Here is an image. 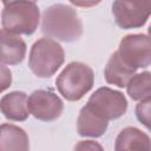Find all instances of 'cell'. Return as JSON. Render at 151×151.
Masks as SVG:
<instances>
[{
	"label": "cell",
	"mask_w": 151,
	"mask_h": 151,
	"mask_svg": "<svg viewBox=\"0 0 151 151\" xmlns=\"http://www.w3.org/2000/svg\"><path fill=\"white\" fill-rule=\"evenodd\" d=\"M41 32L50 39L72 42L81 37L83 22L74 8L65 4H54L42 13Z\"/></svg>",
	"instance_id": "1"
},
{
	"label": "cell",
	"mask_w": 151,
	"mask_h": 151,
	"mask_svg": "<svg viewBox=\"0 0 151 151\" xmlns=\"http://www.w3.org/2000/svg\"><path fill=\"white\" fill-rule=\"evenodd\" d=\"M1 24L14 34H33L39 25L40 11L34 1H4Z\"/></svg>",
	"instance_id": "2"
},
{
	"label": "cell",
	"mask_w": 151,
	"mask_h": 151,
	"mask_svg": "<svg viewBox=\"0 0 151 151\" xmlns=\"http://www.w3.org/2000/svg\"><path fill=\"white\" fill-rule=\"evenodd\" d=\"M94 84V74L92 68L80 61L67 64L55 79L59 93L68 101L80 100L91 91Z\"/></svg>",
	"instance_id": "3"
},
{
	"label": "cell",
	"mask_w": 151,
	"mask_h": 151,
	"mask_svg": "<svg viewBox=\"0 0 151 151\" xmlns=\"http://www.w3.org/2000/svg\"><path fill=\"white\" fill-rule=\"evenodd\" d=\"M64 61V48L53 39L40 38L31 47L28 67L38 78L52 77L60 68Z\"/></svg>",
	"instance_id": "4"
},
{
	"label": "cell",
	"mask_w": 151,
	"mask_h": 151,
	"mask_svg": "<svg viewBox=\"0 0 151 151\" xmlns=\"http://www.w3.org/2000/svg\"><path fill=\"white\" fill-rule=\"evenodd\" d=\"M86 105L106 122L120 118L127 110V100L123 92L107 86L97 88L88 98Z\"/></svg>",
	"instance_id": "5"
},
{
	"label": "cell",
	"mask_w": 151,
	"mask_h": 151,
	"mask_svg": "<svg viewBox=\"0 0 151 151\" xmlns=\"http://www.w3.org/2000/svg\"><path fill=\"white\" fill-rule=\"evenodd\" d=\"M117 52L132 68H146L151 63L150 37L144 33L127 34L120 40Z\"/></svg>",
	"instance_id": "6"
},
{
	"label": "cell",
	"mask_w": 151,
	"mask_h": 151,
	"mask_svg": "<svg viewBox=\"0 0 151 151\" xmlns=\"http://www.w3.org/2000/svg\"><path fill=\"white\" fill-rule=\"evenodd\" d=\"M151 13V1H122L112 4V14L116 24L123 29L144 26Z\"/></svg>",
	"instance_id": "7"
},
{
	"label": "cell",
	"mask_w": 151,
	"mask_h": 151,
	"mask_svg": "<svg viewBox=\"0 0 151 151\" xmlns=\"http://www.w3.org/2000/svg\"><path fill=\"white\" fill-rule=\"evenodd\" d=\"M28 112L41 122H53L58 119L64 110L63 100L52 90H35L27 100Z\"/></svg>",
	"instance_id": "8"
},
{
	"label": "cell",
	"mask_w": 151,
	"mask_h": 151,
	"mask_svg": "<svg viewBox=\"0 0 151 151\" xmlns=\"http://www.w3.org/2000/svg\"><path fill=\"white\" fill-rule=\"evenodd\" d=\"M27 52V46L24 39L0 28V63L6 65H19L24 61Z\"/></svg>",
	"instance_id": "9"
},
{
	"label": "cell",
	"mask_w": 151,
	"mask_h": 151,
	"mask_svg": "<svg viewBox=\"0 0 151 151\" xmlns=\"http://www.w3.org/2000/svg\"><path fill=\"white\" fill-rule=\"evenodd\" d=\"M28 97L22 91H13L0 99V112L5 118L13 122H25L28 116Z\"/></svg>",
	"instance_id": "10"
},
{
	"label": "cell",
	"mask_w": 151,
	"mask_h": 151,
	"mask_svg": "<svg viewBox=\"0 0 151 151\" xmlns=\"http://www.w3.org/2000/svg\"><path fill=\"white\" fill-rule=\"evenodd\" d=\"M114 151H151V139L138 127L127 126L118 133Z\"/></svg>",
	"instance_id": "11"
},
{
	"label": "cell",
	"mask_w": 151,
	"mask_h": 151,
	"mask_svg": "<svg viewBox=\"0 0 151 151\" xmlns=\"http://www.w3.org/2000/svg\"><path fill=\"white\" fill-rule=\"evenodd\" d=\"M109 126V122L96 114L87 105L83 106L77 118V131L81 137H101Z\"/></svg>",
	"instance_id": "12"
},
{
	"label": "cell",
	"mask_w": 151,
	"mask_h": 151,
	"mask_svg": "<svg viewBox=\"0 0 151 151\" xmlns=\"http://www.w3.org/2000/svg\"><path fill=\"white\" fill-rule=\"evenodd\" d=\"M136 71L137 70L129 66L116 51L110 57L105 66L104 76L107 84H112L123 88V87H126L130 79L136 74Z\"/></svg>",
	"instance_id": "13"
},
{
	"label": "cell",
	"mask_w": 151,
	"mask_h": 151,
	"mask_svg": "<svg viewBox=\"0 0 151 151\" xmlns=\"http://www.w3.org/2000/svg\"><path fill=\"white\" fill-rule=\"evenodd\" d=\"M0 151H29L26 131L13 124L0 125Z\"/></svg>",
	"instance_id": "14"
},
{
	"label": "cell",
	"mask_w": 151,
	"mask_h": 151,
	"mask_svg": "<svg viewBox=\"0 0 151 151\" xmlns=\"http://www.w3.org/2000/svg\"><path fill=\"white\" fill-rule=\"evenodd\" d=\"M129 97L136 101L151 99V74L149 71L136 73L126 85Z\"/></svg>",
	"instance_id": "15"
},
{
	"label": "cell",
	"mask_w": 151,
	"mask_h": 151,
	"mask_svg": "<svg viewBox=\"0 0 151 151\" xmlns=\"http://www.w3.org/2000/svg\"><path fill=\"white\" fill-rule=\"evenodd\" d=\"M150 105L151 99L139 101L136 106V116L140 123L145 125L146 129H150Z\"/></svg>",
	"instance_id": "16"
},
{
	"label": "cell",
	"mask_w": 151,
	"mask_h": 151,
	"mask_svg": "<svg viewBox=\"0 0 151 151\" xmlns=\"http://www.w3.org/2000/svg\"><path fill=\"white\" fill-rule=\"evenodd\" d=\"M12 85V72L11 70L0 63V93L6 91Z\"/></svg>",
	"instance_id": "17"
},
{
	"label": "cell",
	"mask_w": 151,
	"mask_h": 151,
	"mask_svg": "<svg viewBox=\"0 0 151 151\" xmlns=\"http://www.w3.org/2000/svg\"><path fill=\"white\" fill-rule=\"evenodd\" d=\"M73 151H104V147L96 140H80L76 144Z\"/></svg>",
	"instance_id": "18"
}]
</instances>
